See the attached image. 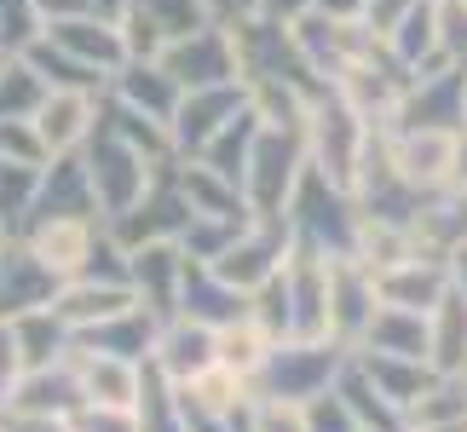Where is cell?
Returning <instances> with one entry per match:
<instances>
[{"instance_id": "obj_5", "label": "cell", "mask_w": 467, "mask_h": 432, "mask_svg": "<svg viewBox=\"0 0 467 432\" xmlns=\"http://www.w3.org/2000/svg\"><path fill=\"white\" fill-rule=\"evenodd\" d=\"M272 352H277V340L265 334L254 317H231V323H220V329H213V364L237 369L243 381H254Z\"/></svg>"}, {"instance_id": "obj_9", "label": "cell", "mask_w": 467, "mask_h": 432, "mask_svg": "<svg viewBox=\"0 0 467 432\" xmlns=\"http://www.w3.org/2000/svg\"><path fill=\"white\" fill-rule=\"evenodd\" d=\"M254 432H312L306 404H295V398H265V404H260V427H254Z\"/></svg>"}, {"instance_id": "obj_1", "label": "cell", "mask_w": 467, "mask_h": 432, "mask_svg": "<svg viewBox=\"0 0 467 432\" xmlns=\"http://www.w3.org/2000/svg\"><path fill=\"white\" fill-rule=\"evenodd\" d=\"M335 369H340V352H335V340H295V346H283L265 357V381H272V392L265 398H295V404H312L317 392H329L335 381Z\"/></svg>"}, {"instance_id": "obj_7", "label": "cell", "mask_w": 467, "mask_h": 432, "mask_svg": "<svg viewBox=\"0 0 467 432\" xmlns=\"http://www.w3.org/2000/svg\"><path fill=\"white\" fill-rule=\"evenodd\" d=\"M35 260L47 265L52 277L58 272H81V260H93V231H87V220H52L35 231Z\"/></svg>"}, {"instance_id": "obj_8", "label": "cell", "mask_w": 467, "mask_h": 432, "mask_svg": "<svg viewBox=\"0 0 467 432\" xmlns=\"http://www.w3.org/2000/svg\"><path fill=\"white\" fill-rule=\"evenodd\" d=\"M306 421H312V432H364L340 392H317V398L306 404Z\"/></svg>"}, {"instance_id": "obj_3", "label": "cell", "mask_w": 467, "mask_h": 432, "mask_svg": "<svg viewBox=\"0 0 467 432\" xmlns=\"http://www.w3.org/2000/svg\"><path fill=\"white\" fill-rule=\"evenodd\" d=\"M52 305V272L29 254H0V317H24Z\"/></svg>"}, {"instance_id": "obj_11", "label": "cell", "mask_w": 467, "mask_h": 432, "mask_svg": "<svg viewBox=\"0 0 467 432\" xmlns=\"http://www.w3.org/2000/svg\"><path fill=\"white\" fill-rule=\"evenodd\" d=\"M456 277H462V294H467V254H462V272Z\"/></svg>"}, {"instance_id": "obj_6", "label": "cell", "mask_w": 467, "mask_h": 432, "mask_svg": "<svg viewBox=\"0 0 467 432\" xmlns=\"http://www.w3.org/2000/svg\"><path fill=\"white\" fill-rule=\"evenodd\" d=\"M156 369L168 375V381H191L196 369L213 364V329L208 323H179V329H168L156 340Z\"/></svg>"}, {"instance_id": "obj_10", "label": "cell", "mask_w": 467, "mask_h": 432, "mask_svg": "<svg viewBox=\"0 0 467 432\" xmlns=\"http://www.w3.org/2000/svg\"><path fill=\"white\" fill-rule=\"evenodd\" d=\"M76 128H81V121H76V104H58V110H52V104H47V139L52 144H64V139H76Z\"/></svg>"}, {"instance_id": "obj_2", "label": "cell", "mask_w": 467, "mask_h": 432, "mask_svg": "<svg viewBox=\"0 0 467 432\" xmlns=\"http://www.w3.org/2000/svg\"><path fill=\"white\" fill-rule=\"evenodd\" d=\"M364 352H387V357H416L433 364V334H427V312H404V305H375L364 340Z\"/></svg>"}, {"instance_id": "obj_4", "label": "cell", "mask_w": 467, "mask_h": 432, "mask_svg": "<svg viewBox=\"0 0 467 432\" xmlns=\"http://www.w3.org/2000/svg\"><path fill=\"white\" fill-rule=\"evenodd\" d=\"M52 312H58L76 334H87V329H99V323L133 312V288H128V283H104V288L76 283V288H64V294L52 300Z\"/></svg>"}]
</instances>
